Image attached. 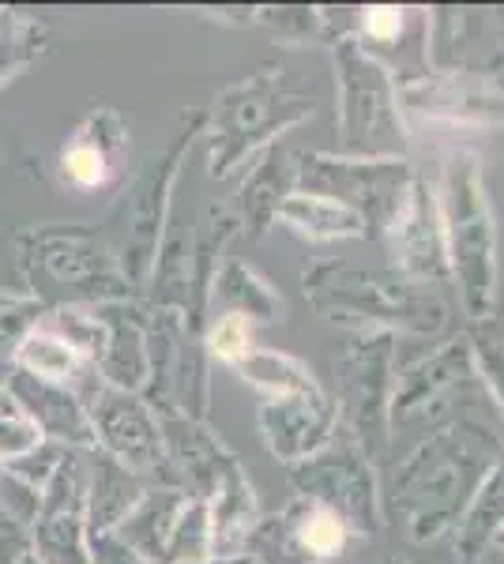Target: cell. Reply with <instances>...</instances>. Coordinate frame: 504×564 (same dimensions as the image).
<instances>
[{
    "mask_svg": "<svg viewBox=\"0 0 504 564\" xmlns=\"http://www.w3.org/2000/svg\"><path fill=\"white\" fill-rule=\"evenodd\" d=\"M504 527V456L497 467L485 475L479 494L467 505V512L455 523V557L460 564H479L490 550L497 531Z\"/></svg>",
    "mask_w": 504,
    "mask_h": 564,
    "instance_id": "5bb4252c",
    "label": "cell"
},
{
    "mask_svg": "<svg viewBox=\"0 0 504 564\" xmlns=\"http://www.w3.org/2000/svg\"><path fill=\"white\" fill-rule=\"evenodd\" d=\"M403 15H407V12L396 8V4H369V8H362V34L369 42H377V45L399 42Z\"/></svg>",
    "mask_w": 504,
    "mask_h": 564,
    "instance_id": "7402d4cb",
    "label": "cell"
},
{
    "mask_svg": "<svg viewBox=\"0 0 504 564\" xmlns=\"http://www.w3.org/2000/svg\"><path fill=\"white\" fill-rule=\"evenodd\" d=\"M207 347L215 358H223V361H230V366H237V361L245 358V354L253 350V339H249V321L245 316H223L215 327H211V335H207Z\"/></svg>",
    "mask_w": 504,
    "mask_h": 564,
    "instance_id": "44dd1931",
    "label": "cell"
},
{
    "mask_svg": "<svg viewBox=\"0 0 504 564\" xmlns=\"http://www.w3.org/2000/svg\"><path fill=\"white\" fill-rule=\"evenodd\" d=\"M282 520H287V531L305 564H320V561L335 557V553H343L346 542H351L346 523L339 520L332 508L317 505V500L298 497L294 505L282 512Z\"/></svg>",
    "mask_w": 504,
    "mask_h": 564,
    "instance_id": "9a60e30c",
    "label": "cell"
},
{
    "mask_svg": "<svg viewBox=\"0 0 504 564\" xmlns=\"http://www.w3.org/2000/svg\"><path fill=\"white\" fill-rule=\"evenodd\" d=\"M34 433L31 425L23 422H12V417H0V456H20L34 444Z\"/></svg>",
    "mask_w": 504,
    "mask_h": 564,
    "instance_id": "cb8c5ba5",
    "label": "cell"
},
{
    "mask_svg": "<svg viewBox=\"0 0 504 564\" xmlns=\"http://www.w3.org/2000/svg\"><path fill=\"white\" fill-rule=\"evenodd\" d=\"M223 294L234 297L237 302V316H256V321H275L282 313V302L279 294L256 275L253 268L245 263H234L230 271L223 275Z\"/></svg>",
    "mask_w": 504,
    "mask_h": 564,
    "instance_id": "ac0fdd59",
    "label": "cell"
},
{
    "mask_svg": "<svg viewBox=\"0 0 504 564\" xmlns=\"http://www.w3.org/2000/svg\"><path fill=\"white\" fill-rule=\"evenodd\" d=\"M482 564H504V550H493L490 545V550L482 553Z\"/></svg>",
    "mask_w": 504,
    "mask_h": 564,
    "instance_id": "d4e9b609",
    "label": "cell"
},
{
    "mask_svg": "<svg viewBox=\"0 0 504 564\" xmlns=\"http://www.w3.org/2000/svg\"><path fill=\"white\" fill-rule=\"evenodd\" d=\"M242 377L249 384L271 391V399H287V395H313L320 391L313 369L305 361L290 358V354H275V350H249L242 361H237Z\"/></svg>",
    "mask_w": 504,
    "mask_h": 564,
    "instance_id": "2e32d148",
    "label": "cell"
},
{
    "mask_svg": "<svg viewBox=\"0 0 504 564\" xmlns=\"http://www.w3.org/2000/svg\"><path fill=\"white\" fill-rule=\"evenodd\" d=\"M380 564H410V561H403V557H388V561H380Z\"/></svg>",
    "mask_w": 504,
    "mask_h": 564,
    "instance_id": "4316f807",
    "label": "cell"
},
{
    "mask_svg": "<svg viewBox=\"0 0 504 564\" xmlns=\"http://www.w3.org/2000/svg\"><path fill=\"white\" fill-rule=\"evenodd\" d=\"M64 166H68V174L79 181V185H98V181L106 177V154L98 148H72L68 159H64Z\"/></svg>",
    "mask_w": 504,
    "mask_h": 564,
    "instance_id": "603a6c76",
    "label": "cell"
},
{
    "mask_svg": "<svg viewBox=\"0 0 504 564\" xmlns=\"http://www.w3.org/2000/svg\"><path fill=\"white\" fill-rule=\"evenodd\" d=\"M335 406L346 433L373 463L392 444V391H396V335L354 332L335 358Z\"/></svg>",
    "mask_w": 504,
    "mask_h": 564,
    "instance_id": "5b68a950",
    "label": "cell"
},
{
    "mask_svg": "<svg viewBox=\"0 0 504 564\" xmlns=\"http://www.w3.org/2000/svg\"><path fill=\"white\" fill-rule=\"evenodd\" d=\"M467 343H471L474 377L485 384L490 399L497 403V414L504 417V327L497 321L471 324Z\"/></svg>",
    "mask_w": 504,
    "mask_h": 564,
    "instance_id": "e0dca14e",
    "label": "cell"
},
{
    "mask_svg": "<svg viewBox=\"0 0 504 564\" xmlns=\"http://www.w3.org/2000/svg\"><path fill=\"white\" fill-rule=\"evenodd\" d=\"M275 218H279L282 226H290L294 234H301V238H309V241L369 238L362 215H354L351 207L335 204V199H328V196L301 193V188H294V193L282 199Z\"/></svg>",
    "mask_w": 504,
    "mask_h": 564,
    "instance_id": "4fadbf2b",
    "label": "cell"
},
{
    "mask_svg": "<svg viewBox=\"0 0 504 564\" xmlns=\"http://www.w3.org/2000/svg\"><path fill=\"white\" fill-rule=\"evenodd\" d=\"M335 65V135L343 159H407L410 135L399 117V87L392 72L362 45L343 34L332 45Z\"/></svg>",
    "mask_w": 504,
    "mask_h": 564,
    "instance_id": "277c9868",
    "label": "cell"
},
{
    "mask_svg": "<svg viewBox=\"0 0 504 564\" xmlns=\"http://www.w3.org/2000/svg\"><path fill=\"white\" fill-rule=\"evenodd\" d=\"M301 290L324 321L346 324L354 332L437 335L448 327V305L441 294L396 268L317 260L301 271Z\"/></svg>",
    "mask_w": 504,
    "mask_h": 564,
    "instance_id": "7a4b0ae2",
    "label": "cell"
},
{
    "mask_svg": "<svg viewBox=\"0 0 504 564\" xmlns=\"http://www.w3.org/2000/svg\"><path fill=\"white\" fill-rule=\"evenodd\" d=\"M415 177L418 170L410 166V159H343L332 151H305L298 154L294 166L301 193H317L351 207L354 215H362L365 230L380 238L407 204Z\"/></svg>",
    "mask_w": 504,
    "mask_h": 564,
    "instance_id": "8992f818",
    "label": "cell"
},
{
    "mask_svg": "<svg viewBox=\"0 0 504 564\" xmlns=\"http://www.w3.org/2000/svg\"><path fill=\"white\" fill-rule=\"evenodd\" d=\"M399 102L418 117L452 129H497L504 124V87L474 72H433L399 87Z\"/></svg>",
    "mask_w": 504,
    "mask_h": 564,
    "instance_id": "9c48e42d",
    "label": "cell"
},
{
    "mask_svg": "<svg viewBox=\"0 0 504 564\" xmlns=\"http://www.w3.org/2000/svg\"><path fill=\"white\" fill-rule=\"evenodd\" d=\"M211 553V523L207 508L192 505L185 508L181 523L173 527V561H204Z\"/></svg>",
    "mask_w": 504,
    "mask_h": 564,
    "instance_id": "ffe728a7",
    "label": "cell"
},
{
    "mask_svg": "<svg viewBox=\"0 0 504 564\" xmlns=\"http://www.w3.org/2000/svg\"><path fill=\"white\" fill-rule=\"evenodd\" d=\"M23 366L34 369L45 380H61L68 377L72 366H76V354H72L68 343L50 339V335H31L23 343Z\"/></svg>",
    "mask_w": 504,
    "mask_h": 564,
    "instance_id": "d6986e66",
    "label": "cell"
},
{
    "mask_svg": "<svg viewBox=\"0 0 504 564\" xmlns=\"http://www.w3.org/2000/svg\"><path fill=\"white\" fill-rule=\"evenodd\" d=\"M441 226L448 249V275L460 286L471 324L497 316V223L490 188L471 151H452L441 166Z\"/></svg>",
    "mask_w": 504,
    "mask_h": 564,
    "instance_id": "3957f363",
    "label": "cell"
},
{
    "mask_svg": "<svg viewBox=\"0 0 504 564\" xmlns=\"http://www.w3.org/2000/svg\"><path fill=\"white\" fill-rule=\"evenodd\" d=\"M377 463L365 456V448L351 433H335L324 448L301 463H290V481L305 500L332 508L351 534L373 539L384 523L380 486H377Z\"/></svg>",
    "mask_w": 504,
    "mask_h": 564,
    "instance_id": "52a82bcc",
    "label": "cell"
},
{
    "mask_svg": "<svg viewBox=\"0 0 504 564\" xmlns=\"http://www.w3.org/2000/svg\"><path fill=\"white\" fill-rule=\"evenodd\" d=\"M260 433L279 459L301 463L339 433V406L324 388L313 395L271 399L260 411Z\"/></svg>",
    "mask_w": 504,
    "mask_h": 564,
    "instance_id": "7c38bea8",
    "label": "cell"
},
{
    "mask_svg": "<svg viewBox=\"0 0 504 564\" xmlns=\"http://www.w3.org/2000/svg\"><path fill=\"white\" fill-rule=\"evenodd\" d=\"M501 456L504 436L471 414L452 417L392 470L388 489L380 494L384 516H392L410 542L441 539L455 531Z\"/></svg>",
    "mask_w": 504,
    "mask_h": 564,
    "instance_id": "6da1fadb",
    "label": "cell"
},
{
    "mask_svg": "<svg viewBox=\"0 0 504 564\" xmlns=\"http://www.w3.org/2000/svg\"><path fill=\"white\" fill-rule=\"evenodd\" d=\"M305 117H313V98L298 95L282 79V72L256 76L230 87L218 102V124H223V151H215V174H230L245 154H253L271 135L294 129Z\"/></svg>",
    "mask_w": 504,
    "mask_h": 564,
    "instance_id": "ba28073f",
    "label": "cell"
},
{
    "mask_svg": "<svg viewBox=\"0 0 504 564\" xmlns=\"http://www.w3.org/2000/svg\"><path fill=\"white\" fill-rule=\"evenodd\" d=\"M493 550H504V527L497 531V539H493Z\"/></svg>",
    "mask_w": 504,
    "mask_h": 564,
    "instance_id": "484cf974",
    "label": "cell"
},
{
    "mask_svg": "<svg viewBox=\"0 0 504 564\" xmlns=\"http://www.w3.org/2000/svg\"><path fill=\"white\" fill-rule=\"evenodd\" d=\"M392 249V268L421 286H444L448 275V249H444V226H441V204L426 177H415L407 193V204L399 207L396 223L384 234Z\"/></svg>",
    "mask_w": 504,
    "mask_h": 564,
    "instance_id": "30bf717a",
    "label": "cell"
},
{
    "mask_svg": "<svg viewBox=\"0 0 504 564\" xmlns=\"http://www.w3.org/2000/svg\"><path fill=\"white\" fill-rule=\"evenodd\" d=\"M479 384L471 361V343L467 335H455L444 347H437L429 358L415 361L396 372V391H392V425L418 422V417H437L455 391Z\"/></svg>",
    "mask_w": 504,
    "mask_h": 564,
    "instance_id": "8fae6325",
    "label": "cell"
}]
</instances>
